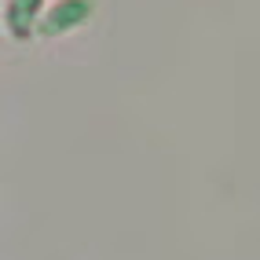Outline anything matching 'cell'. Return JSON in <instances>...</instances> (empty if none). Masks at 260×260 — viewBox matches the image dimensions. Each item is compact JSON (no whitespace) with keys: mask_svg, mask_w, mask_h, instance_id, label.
Masks as SVG:
<instances>
[{"mask_svg":"<svg viewBox=\"0 0 260 260\" xmlns=\"http://www.w3.org/2000/svg\"><path fill=\"white\" fill-rule=\"evenodd\" d=\"M88 15H92V0H59V4L44 15L41 29L48 37H59V33H70L74 26H81Z\"/></svg>","mask_w":260,"mask_h":260,"instance_id":"cell-1","label":"cell"},{"mask_svg":"<svg viewBox=\"0 0 260 260\" xmlns=\"http://www.w3.org/2000/svg\"><path fill=\"white\" fill-rule=\"evenodd\" d=\"M37 15H41V0H8V8H4L8 29L15 37H26L29 26L37 22Z\"/></svg>","mask_w":260,"mask_h":260,"instance_id":"cell-2","label":"cell"}]
</instances>
